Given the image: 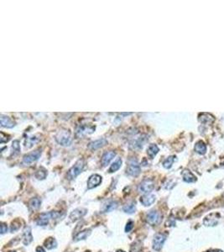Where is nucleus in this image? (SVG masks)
Segmentation results:
<instances>
[{
    "instance_id": "1",
    "label": "nucleus",
    "mask_w": 224,
    "mask_h": 252,
    "mask_svg": "<svg viewBox=\"0 0 224 252\" xmlns=\"http://www.w3.org/2000/svg\"><path fill=\"white\" fill-rule=\"evenodd\" d=\"M55 140L63 146H69L72 144V137L68 130H61L55 135Z\"/></svg>"
},
{
    "instance_id": "2",
    "label": "nucleus",
    "mask_w": 224,
    "mask_h": 252,
    "mask_svg": "<svg viewBox=\"0 0 224 252\" xmlns=\"http://www.w3.org/2000/svg\"><path fill=\"white\" fill-rule=\"evenodd\" d=\"M155 188V183L153 180L151 179H145L142 182L139 187H138V191L139 193H143V194H149L152 192V190Z\"/></svg>"
},
{
    "instance_id": "3",
    "label": "nucleus",
    "mask_w": 224,
    "mask_h": 252,
    "mask_svg": "<svg viewBox=\"0 0 224 252\" xmlns=\"http://www.w3.org/2000/svg\"><path fill=\"white\" fill-rule=\"evenodd\" d=\"M84 167V161L83 160H79L77 163L74 165L69 170L68 173H67V177L70 180H72L74 178H76L77 177L80 173L82 172V171L83 170Z\"/></svg>"
},
{
    "instance_id": "4",
    "label": "nucleus",
    "mask_w": 224,
    "mask_h": 252,
    "mask_svg": "<svg viewBox=\"0 0 224 252\" xmlns=\"http://www.w3.org/2000/svg\"><path fill=\"white\" fill-rule=\"evenodd\" d=\"M140 172V166L136 159L132 158L128 161V166L127 167V173L132 177H137Z\"/></svg>"
},
{
    "instance_id": "5",
    "label": "nucleus",
    "mask_w": 224,
    "mask_h": 252,
    "mask_svg": "<svg viewBox=\"0 0 224 252\" xmlns=\"http://www.w3.org/2000/svg\"><path fill=\"white\" fill-rule=\"evenodd\" d=\"M60 215L57 212H50L40 214L39 218L37 219V224L39 226H45L48 224L50 218H56Z\"/></svg>"
},
{
    "instance_id": "6",
    "label": "nucleus",
    "mask_w": 224,
    "mask_h": 252,
    "mask_svg": "<svg viewBox=\"0 0 224 252\" xmlns=\"http://www.w3.org/2000/svg\"><path fill=\"white\" fill-rule=\"evenodd\" d=\"M166 236L163 234H155V236L154 238V240H153V249L155 251H161V248L163 247V245L166 241Z\"/></svg>"
},
{
    "instance_id": "7",
    "label": "nucleus",
    "mask_w": 224,
    "mask_h": 252,
    "mask_svg": "<svg viewBox=\"0 0 224 252\" xmlns=\"http://www.w3.org/2000/svg\"><path fill=\"white\" fill-rule=\"evenodd\" d=\"M220 218L219 213H211L210 215L206 216L203 219V224L206 226H216L218 224V220Z\"/></svg>"
},
{
    "instance_id": "8",
    "label": "nucleus",
    "mask_w": 224,
    "mask_h": 252,
    "mask_svg": "<svg viewBox=\"0 0 224 252\" xmlns=\"http://www.w3.org/2000/svg\"><path fill=\"white\" fill-rule=\"evenodd\" d=\"M41 156V150H36L33 152L25 155L23 158V161L25 164H30L34 162L35 161H37Z\"/></svg>"
},
{
    "instance_id": "9",
    "label": "nucleus",
    "mask_w": 224,
    "mask_h": 252,
    "mask_svg": "<svg viewBox=\"0 0 224 252\" xmlns=\"http://www.w3.org/2000/svg\"><path fill=\"white\" fill-rule=\"evenodd\" d=\"M147 222L150 225H156L161 222V214L160 213L152 210L147 214Z\"/></svg>"
},
{
    "instance_id": "10",
    "label": "nucleus",
    "mask_w": 224,
    "mask_h": 252,
    "mask_svg": "<svg viewBox=\"0 0 224 252\" xmlns=\"http://www.w3.org/2000/svg\"><path fill=\"white\" fill-rule=\"evenodd\" d=\"M102 183V177L98 174H94L91 176L88 181V189H93V188L98 187Z\"/></svg>"
},
{
    "instance_id": "11",
    "label": "nucleus",
    "mask_w": 224,
    "mask_h": 252,
    "mask_svg": "<svg viewBox=\"0 0 224 252\" xmlns=\"http://www.w3.org/2000/svg\"><path fill=\"white\" fill-rule=\"evenodd\" d=\"M86 213H87V209H85V208H77V209H75L74 211L71 213L70 218L72 221H76V220H77L79 218L83 217Z\"/></svg>"
},
{
    "instance_id": "12",
    "label": "nucleus",
    "mask_w": 224,
    "mask_h": 252,
    "mask_svg": "<svg viewBox=\"0 0 224 252\" xmlns=\"http://www.w3.org/2000/svg\"><path fill=\"white\" fill-rule=\"evenodd\" d=\"M155 195H152V194H145L140 198V203L145 207H149L155 203Z\"/></svg>"
},
{
    "instance_id": "13",
    "label": "nucleus",
    "mask_w": 224,
    "mask_h": 252,
    "mask_svg": "<svg viewBox=\"0 0 224 252\" xmlns=\"http://www.w3.org/2000/svg\"><path fill=\"white\" fill-rule=\"evenodd\" d=\"M107 140L106 139H98L97 140H94V141H93V142H91V143L89 144L88 147L91 149V150H98V149L101 148V147L104 146V145H107Z\"/></svg>"
},
{
    "instance_id": "14",
    "label": "nucleus",
    "mask_w": 224,
    "mask_h": 252,
    "mask_svg": "<svg viewBox=\"0 0 224 252\" xmlns=\"http://www.w3.org/2000/svg\"><path fill=\"white\" fill-rule=\"evenodd\" d=\"M181 175L183 177V180L185 181V183H195L196 181V177L195 175L187 169L183 170L182 172H181Z\"/></svg>"
},
{
    "instance_id": "15",
    "label": "nucleus",
    "mask_w": 224,
    "mask_h": 252,
    "mask_svg": "<svg viewBox=\"0 0 224 252\" xmlns=\"http://www.w3.org/2000/svg\"><path fill=\"white\" fill-rule=\"evenodd\" d=\"M116 156V153L112 150H110V151H107L105 153L103 154L102 158V163L104 167L107 166L108 164L110 163V161H112V159L115 157Z\"/></svg>"
},
{
    "instance_id": "16",
    "label": "nucleus",
    "mask_w": 224,
    "mask_h": 252,
    "mask_svg": "<svg viewBox=\"0 0 224 252\" xmlns=\"http://www.w3.org/2000/svg\"><path fill=\"white\" fill-rule=\"evenodd\" d=\"M32 240H33V236H32V234H31V229H30V227H26L25 231H24L23 243H24L25 245H28L32 242Z\"/></svg>"
},
{
    "instance_id": "17",
    "label": "nucleus",
    "mask_w": 224,
    "mask_h": 252,
    "mask_svg": "<svg viewBox=\"0 0 224 252\" xmlns=\"http://www.w3.org/2000/svg\"><path fill=\"white\" fill-rule=\"evenodd\" d=\"M1 125H2L3 127H5V128L10 129L15 127V123L14 121L11 120L9 117L2 115V116H1Z\"/></svg>"
},
{
    "instance_id": "18",
    "label": "nucleus",
    "mask_w": 224,
    "mask_h": 252,
    "mask_svg": "<svg viewBox=\"0 0 224 252\" xmlns=\"http://www.w3.org/2000/svg\"><path fill=\"white\" fill-rule=\"evenodd\" d=\"M194 149H195V151L196 153L200 154V155H204L206 151V145L203 141L200 140V141L196 143Z\"/></svg>"
},
{
    "instance_id": "19",
    "label": "nucleus",
    "mask_w": 224,
    "mask_h": 252,
    "mask_svg": "<svg viewBox=\"0 0 224 252\" xmlns=\"http://www.w3.org/2000/svg\"><path fill=\"white\" fill-rule=\"evenodd\" d=\"M199 120L203 124H212L214 122L215 118L209 114H200Z\"/></svg>"
},
{
    "instance_id": "20",
    "label": "nucleus",
    "mask_w": 224,
    "mask_h": 252,
    "mask_svg": "<svg viewBox=\"0 0 224 252\" xmlns=\"http://www.w3.org/2000/svg\"><path fill=\"white\" fill-rule=\"evenodd\" d=\"M158 152H159V147H158L156 145H155V144L150 145L148 147V149H147V154H148V156H149L151 159L154 158L156 155H157Z\"/></svg>"
},
{
    "instance_id": "21",
    "label": "nucleus",
    "mask_w": 224,
    "mask_h": 252,
    "mask_svg": "<svg viewBox=\"0 0 224 252\" xmlns=\"http://www.w3.org/2000/svg\"><path fill=\"white\" fill-rule=\"evenodd\" d=\"M117 207V202H114V201H111V202H108L107 204H105L103 206V208H102V212L103 213H107V212H111L112 210L116 209Z\"/></svg>"
},
{
    "instance_id": "22",
    "label": "nucleus",
    "mask_w": 224,
    "mask_h": 252,
    "mask_svg": "<svg viewBox=\"0 0 224 252\" xmlns=\"http://www.w3.org/2000/svg\"><path fill=\"white\" fill-rule=\"evenodd\" d=\"M45 247L47 248L48 250H51V249H54V248L56 247L57 245V243H56V240L52 237L48 238L44 243Z\"/></svg>"
},
{
    "instance_id": "23",
    "label": "nucleus",
    "mask_w": 224,
    "mask_h": 252,
    "mask_svg": "<svg viewBox=\"0 0 224 252\" xmlns=\"http://www.w3.org/2000/svg\"><path fill=\"white\" fill-rule=\"evenodd\" d=\"M121 166H122V159L117 158L109 168V172L112 173L114 172H117V170L121 167Z\"/></svg>"
},
{
    "instance_id": "24",
    "label": "nucleus",
    "mask_w": 224,
    "mask_h": 252,
    "mask_svg": "<svg viewBox=\"0 0 224 252\" xmlns=\"http://www.w3.org/2000/svg\"><path fill=\"white\" fill-rule=\"evenodd\" d=\"M91 234V230L90 229H86L84 231H82L81 233H79L75 237V240L76 241H79V240H85Z\"/></svg>"
},
{
    "instance_id": "25",
    "label": "nucleus",
    "mask_w": 224,
    "mask_h": 252,
    "mask_svg": "<svg viewBox=\"0 0 224 252\" xmlns=\"http://www.w3.org/2000/svg\"><path fill=\"white\" fill-rule=\"evenodd\" d=\"M41 204V201L40 199L38 198H32L30 201H29V207L32 208V209H38L39 208Z\"/></svg>"
},
{
    "instance_id": "26",
    "label": "nucleus",
    "mask_w": 224,
    "mask_h": 252,
    "mask_svg": "<svg viewBox=\"0 0 224 252\" xmlns=\"http://www.w3.org/2000/svg\"><path fill=\"white\" fill-rule=\"evenodd\" d=\"M123 210L124 211L127 213H134L136 210V207H135V204L134 203H129V204H126L125 206H123Z\"/></svg>"
},
{
    "instance_id": "27",
    "label": "nucleus",
    "mask_w": 224,
    "mask_h": 252,
    "mask_svg": "<svg viewBox=\"0 0 224 252\" xmlns=\"http://www.w3.org/2000/svg\"><path fill=\"white\" fill-rule=\"evenodd\" d=\"M174 161H175V156H169L168 158H166L165 161H164V162H163V167L165 168H166V169H170V168L172 167V164H173V162H174Z\"/></svg>"
},
{
    "instance_id": "28",
    "label": "nucleus",
    "mask_w": 224,
    "mask_h": 252,
    "mask_svg": "<svg viewBox=\"0 0 224 252\" xmlns=\"http://www.w3.org/2000/svg\"><path fill=\"white\" fill-rule=\"evenodd\" d=\"M46 175H47V173H46V171L45 170L44 168L39 169V171L35 173V177H36L37 179H39V180H43V179H45V178L46 177Z\"/></svg>"
},
{
    "instance_id": "29",
    "label": "nucleus",
    "mask_w": 224,
    "mask_h": 252,
    "mask_svg": "<svg viewBox=\"0 0 224 252\" xmlns=\"http://www.w3.org/2000/svg\"><path fill=\"white\" fill-rule=\"evenodd\" d=\"M133 228H134V222L133 221H129V222H128L126 227H125V231L126 232H129Z\"/></svg>"
},
{
    "instance_id": "30",
    "label": "nucleus",
    "mask_w": 224,
    "mask_h": 252,
    "mask_svg": "<svg viewBox=\"0 0 224 252\" xmlns=\"http://www.w3.org/2000/svg\"><path fill=\"white\" fill-rule=\"evenodd\" d=\"M8 231V227H7V225L5 224H2V225H1V234H5V233Z\"/></svg>"
},
{
    "instance_id": "31",
    "label": "nucleus",
    "mask_w": 224,
    "mask_h": 252,
    "mask_svg": "<svg viewBox=\"0 0 224 252\" xmlns=\"http://www.w3.org/2000/svg\"><path fill=\"white\" fill-rule=\"evenodd\" d=\"M36 252H45V251L44 248L43 247H40V246H39V247L36 248Z\"/></svg>"
},
{
    "instance_id": "32",
    "label": "nucleus",
    "mask_w": 224,
    "mask_h": 252,
    "mask_svg": "<svg viewBox=\"0 0 224 252\" xmlns=\"http://www.w3.org/2000/svg\"><path fill=\"white\" fill-rule=\"evenodd\" d=\"M209 252H223V251H221V250H212V251H211Z\"/></svg>"
},
{
    "instance_id": "33",
    "label": "nucleus",
    "mask_w": 224,
    "mask_h": 252,
    "mask_svg": "<svg viewBox=\"0 0 224 252\" xmlns=\"http://www.w3.org/2000/svg\"><path fill=\"white\" fill-rule=\"evenodd\" d=\"M117 252H124V251H121V250H118Z\"/></svg>"
}]
</instances>
